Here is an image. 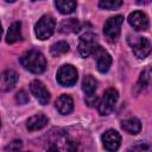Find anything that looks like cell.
<instances>
[{"instance_id": "obj_29", "label": "cell", "mask_w": 152, "mask_h": 152, "mask_svg": "<svg viewBox=\"0 0 152 152\" xmlns=\"http://www.w3.org/2000/svg\"><path fill=\"white\" fill-rule=\"evenodd\" d=\"M32 1H37V0H32Z\"/></svg>"}, {"instance_id": "obj_30", "label": "cell", "mask_w": 152, "mask_h": 152, "mask_svg": "<svg viewBox=\"0 0 152 152\" xmlns=\"http://www.w3.org/2000/svg\"><path fill=\"white\" fill-rule=\"evenodd\" d=\"M0 126H1V121H0Z\"/></svg>"}, {"instance_id": "obj_7", "label": "cell", "mask_w": 152, "mask_h": 152, "mask_svg": "<svg viewBox=\"0 0 152 152\" xmlns=\"http://www.w3.org/2000/svg\"><path fill=\"white\" fill-rule=\"evenodd\" d=\"M97 39L93 33H86L81 37L78 43V52L82 57H88L97 49Z\"/></svg>"}, {"instance_id": "obj_2", "label": "cell", "mask_w": 152, "mask_h": 152, "mask_svg": "<svg viewBox=\"0 0 152 152\" xmlns=\"http://www.w3.org/2000/svg\"><path fill=\"white\" fill-rule=\"evenodd\" d=\"M56 28V21L51 14H44L34 26V33L38 39L45 40L52 36Z\"/></svg>"}, {"instance_id": "obj_26", "label": "cell", "mask_w": 152, "mask_h": 152, "mask_svg": "<svg viewBox=\"0 0 152 152\" xmlns=\"http://www.w3.org/2000/svg\"><path fill=\"white\" fill-rule=\"evenodd\" d=\"M147 148H148L147 145H138V146H133V147H131L129 150H147Z\"/></svg>"}, {"instance_id": "obj_5", "label": "cell", "mask_w": 152, "mask_h": 152, "mask_svg": "<svg viewBox=\"0 0 152 152\" xmlns=\"http://www.w3.org/2000/svg\"><path fill=\"white\" fill-rule=\"evenodd\" d=\"M128 43H129L134 55L140 59L145 58L151 51L150 40L145 37H129Z\"/></svg>"}, {"instance_id": "obj_28", "label": "cell", "mask_w": 152, "mask_h": 152, "mask_svg": "<svg viewBox=\"0 0 152 152\" xmlns=\"http://www.w3.org/2000/svg\"><path fill=\"white\" fill-rule=\"evenodd\" d=\"M6 1H7V2H14L15 0H6Z\"/></svg>"}, {"instance_id": "obj_14", "label": "cell", "mask_w": 152, "mask_h": 152, "mask_svg": "<svg viewBox=\"0 0 152 152\" xmlns=\"http://www.w3.org/2000/svg\"><path fill=\"white\" fill-rule=\"evenodd\" d=\"M48 122H49V120L44 114H36L27 120L26 127L28 131H38V129H42L43 127H45Z\"/></svg>"}, {"instance_id": "obj_3", "label": "cell", "mask_w": 152, "mask_h": 152, "mask_svg": "<svg viewBox=\"0 0 152 152\" xmlns=\"http://www.w3.org/2000/svg\"><path fill=\"white\" fill-rule=\"evenodd\" d=\"M119 99V93L114 88H109L104 91L101 102L99 103V113L100 115H108L113 112L115 103Z\"/></svg>"}, {"instance_id": "obj_17", "label": "cell", "mask_w": 152, "mask_h": 152, "mask_svg": "<svg viewBox=\"0 0 152 152\" xmlns=\"http://www.w3.org/2000/svg\"><path fill=\"white\" fill-rule=\"evenodd\" d=\"M55 4L57 10L63 14L72 13L76 8V0H56Z\"/></svg>"}, {"instance_id": "obj_11", "label": "cell", "mask_w": 152, "mask_h": 152, "mask_svg": "<svg viewBox=\"0 0 152 152\" xmlns=\"http://www.w3.org/2000/svg\"><path fill=\"white\" fill-rule=\"evenodd\" d=\"M102 142L107 151H116L120 147L121 137L114 129H108L102 135Z\"/></svg>"}, {"instance_id": "obj_24", "label": "cell", "mask_w": 152, "mask_h": 152, "mask_svg": "<svg viewBox=\"0 0 152 152\" xmlns=\"http://www.w3.org/2000/svg\"><path fill=\"white\" fill-rule=\"evenodd\" d=\"M96 101H97V97H96L95 93H94V94H89V95H87V97H86V102H87V104H88L89 107H93L94 104H96Z\"/></svg>"}, {"instance_id": "obj_6", "label": "cell", "mask_w": 152, "mask_h": 152, "mask_svg": "<svg viewBox=\"0 0 152 152\" xmlns=\"http://www.w3.org/2000/svg\"><path fill=\"white\" fill-rule=\"evenodd\" d=\"M122 21H124L122 15H115V17L107 19V21L104 23V26H103V33L109 40H115L119 37Z\"/></svg>"}, {"instance_id": "obj_22", "label": "cell", "mask_w": 152, "mask_h": 152, "mask_svg": "<svg viewBox=\"0 0 152 152\" xmlns=\"http://www.w3.org/2000/svg\"><path fill=\"white\" fill-rule=\"evenodd\" d=\"M15 101H17L19 104H24V103H26V102L28 101V96H27V94H26L24 90H20V91H18L17 95H15Z\"/></svg>"}, {"instance_id": "obj_27", "label": "cell", "mask_w": 152, "mask_h": 152, "mask_svg": "<svg viewBox=\"0 0 152 152\" xmlns=\"http://www.w3.org/2000/svg\"><path fill=\"white\" fill-rule=\"evenodd\" d=\"M1 34H2V26H1V24H0V38H1Z\"/></svg>"}, {"instance_id": "obj_10", "label": "cell", "mask_w": 152, "mask_h": 152, "mask_svg": "<svg viewBox=\"0 0 152 152\" xmlns=\"http://www.w3.org/2000/svg\"><path fill=\"white\" fill-rule=\"evenodd\" d=\"M129 25L137 31H145L148 28V18L144 12L134 11L128 15Z\"/></svg>"}, {"instance_id": "obj_19", "label": "cell", "mask_w": 152, "mask_h": 152, "mask_svg": "<svg viewBox=\"0 0 152 152\" xmlns=\"http://www.w3.org/2000/svg\"><path fill=\"white\" fill-rule=\"evenodd\" d=\"M68 51H69V44L66 42H57L50 49V52L53 57H58L61 55H64Z\"/></svg>"}, {"instance_id": "obj_13", "label": "cell", "mask_w": 152, "mask_h": 152, "mask_svg": "<svg viewBox=\"0 0 152 152\" xmlns=\"http://www.w3.org/2000/svg\"><path fill=\"white\" fill-rule=\"evenodd\" d=\"M56 108L57 110L63 114V115H66V114H70L74 109V101H72V97L68 94H62L57 101H56Z\"/></svg>"}, {"instance_id": "obj_9", "label": "cell", "mask_w": 152, "mask_h": 152, "mask_svg": "<svg viewBox=\"0 0 152 152\" xmlns=\"http://www.w3.org/2000/svg\"><path fill=\"white\" fill-rule=\"evenodd\" d=\"M95 59H96V66L100 72H107L112 64V57L110 55L102 49L101 46H97V49L94 51Z\"/></svg>"}, {"instance_id": "obj_1", "label": "cell", "mask_w": 152, "mask_h": 152, "mask_svg": "<svg viewBox=\"0 0 152 152\" xmlns=\"http://www.w3.org/2000/svg\"><path fill=\"white\" fill-rule=\"evenodd\" d=\"M21 65L33 72V74H42L46 68V59L44 55L38 50H28L20 57Z\"/></svg>"}, {"instance_id": "obj_12", "label": "cell", "mask_w": 152, "mask_h": 152, "mask_svg": "<svg viewBox=\"0 0 152 152\" xmlns=\"http://www.w3.org/2000/svg\"><path fill=\"white\" fill-rule=\"evenodd\" d=\"M18 82V74L14 70H6L0 74V93L11 90Z\"/></svg>"}, {"instance_id": "obj_18", "label": "cell", "mask_w": 152, "mask_h": 152, "mask_svg": "<svg viewBox=\"0 0 152 152\" xmlns=\"http://www.w3.org/2000/svg\"><path fill=\"white\" fill-rule=\"evenodd\" d=\"M96 88H97V81L91 75H87L83 78V82H82V89H83V91L87 95L94 94L95 90H96Z\"/></svg>"}, {"instance_id": "obj_15", "label": "cell", "mask_w": 152, "mask_h": 152, "mask_svg": "<svg viewBox=\"0 0 152 152\" xmlns=\"http://www.w3.org/2000/svg\"><path fill=\"white\" fill-rule=\"evenodd\" d=\"M21 39H23L21 24L19 21H15L8 28V32H7V36H6V42L8 44H13V43H15L18 40H21Z\"/></svg>"}, {"instance_id": "obj_25", "label": "cell", "mask_w": 152, "mask_h": 152, "mask_svg": "<svg viewBox=\"0 0 152 152\" xmlns=\"http://www.w3.org/2000/svg\"><path fill=\"white\" fill-rule=\"evenodd\" d=\"M19 148H21V141L20 140H14L8 146H6V150H19Z\"/></svg>"}, {"instance_id": "obj_20", "label": "cell", "mask_w": 152, "mask_h": 152, "mask_svg": "<svg viewBox=\"0 0 152 152\" xmlns=\"http://www.w3.org/2000/svg\"><path fill=\"white\" fill-rule=\"evenodd\" d=\"M77 28H78V21L76 19H66L61 24V32L64 33L77 31Z\"/></svg>"}, {"instance_id": "obj_21", "label": "cell", "mask_w": 152, "mask_h": 152, "mask_svg": "<svg viewBox=\"0 0 152 152\" xmlns=\"http://www.w3.org/2000/svg\"><path fill=\"white\" fill-rule=\"evenodd\" d=\"M99 5L104 10H115L122 5V0H100Z\"/></svg>"}, {"instance_id": "obj_4", "label": "cell", "mask_w": 152, "mask_h": 152, "mask_svg": "<svg viewBox=\"0 0 152 152\" xmlns=\"http://www.w3.org/2000/svg\"><path fill=\"white\" fill-rule=\"evenodd\" d=\"M56 78H57V82L61 86H63V87H71L77 81V70L72 65L65 64V65H63V66H61L58 69Z\"/></svg>"}, {"instance_id": "obj_16", "label": "cell", "mask_w": 152, "mask_h": 152, "mask_svg": "<svg viewBox=\"0 0 152 152\" xmlns=\"http://www.w3.org/2000/svg\"><path fill=\"white\" fill-rule=\"evenodd\" d=\"M121 127L124 131H126L129 134H138L141 129V124L137 118H129V119L122 121Z\"/></svg>"}, {"instance_id": "obj_8", "label": "cell", "mask_w": 152, "mask_h": 152, "mask_svg": "<svg viewBox=\"0 0 152 152\" xmlns=\"http://www.w3.org/2000/svg\"><path fill=\"white\" fill-rule=\"evenodd\" d=\"M30 90L32 95L38 100L40 104H46L50 100V93L48 91L46 87L38 80H34L30 83Z\"/></svg>"}, {"instance_id": "obj_23", "label": "cell", "mask_w": 152, "mask_h": 152, "mask_svg": "<svg viewBox=\"0 0 152 152\" xmlns=\"http://www.w3.org/2000/svg\"><path fill=\"white\" fill-rule=\"evenodd\" d=\"M148 81H150V69L147 68V69L144 70V71L141 72V75H140V83H141L144 87H146V86L148 84Z\"/></svg>"}]
</instances>
